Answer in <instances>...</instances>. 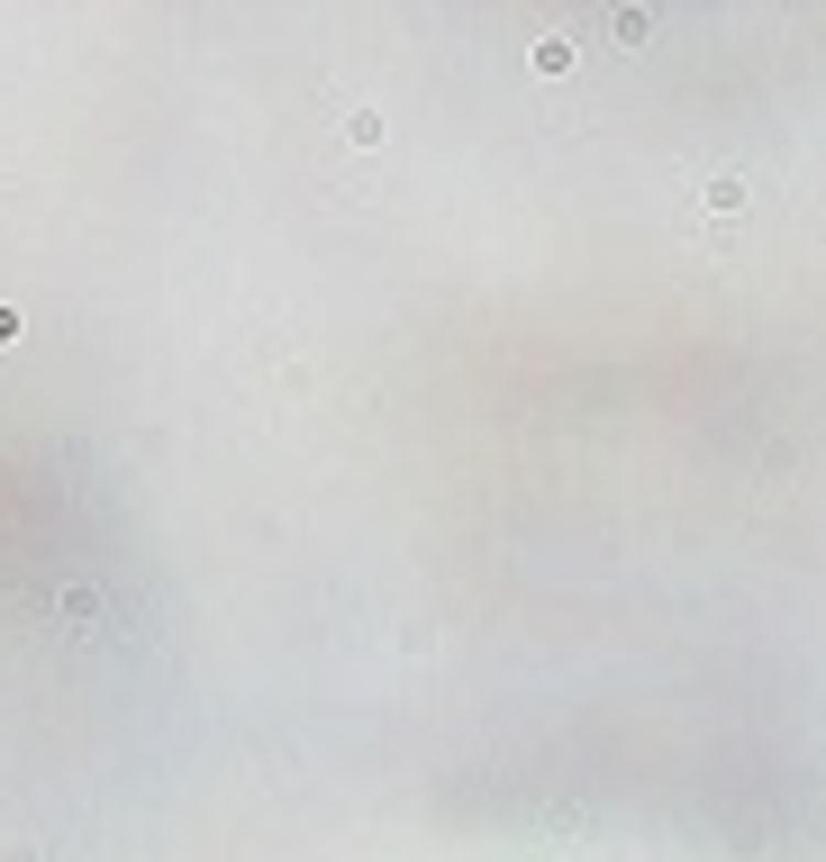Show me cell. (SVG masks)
Listing matches in <instances>:
<instances>
[{
    "instance_id": "3",
    "label": "cell",
    "mask_w": 826,
    "mask_h": 862,
    "mask_svg": "<svg viewBox=\"0 0 826 862\" xmlns=\"http://www.w3.org/2000/svg\"><path fill=\"white\" fill-rule=\"evenodd\" d=\"M699 200H708V209H745V182H736V173H718V182H708Z\"/></svg>"
},
{
    "instance_id": "2",
    "label": "cell",
    "mask_w": 826,
    "mask_h": 862,
    "mask_svg": "<svg viewBox=\"0 0 826 862\" xmlns=\"http://www.w3.org/2000/svg\"><path fill=\"white\" fill-rule=\"evenodd\" d=\"M346 137L355 145H382V109H346Z\"/></svg>"
},
{
    "instance_id": "1",
    "label": "cell",
    "mask_w": 826,
    "mask_h": 862,
    "mask_svg": "<svg viewBox=\"0 0 826 862\" xmlns=\"http://www.w3.org/2000/svg\"><path fill=\"white\" fill-rule=\"evenodd\" d=\"M536 73H573V36H536Z\"/></svg>"
},
{
    "instance_id": "4",
    "label": "cell",
    "mask_w": 826,
    "mask_h": 862,
    "mask_svg": "<svg viewBox=\"0 0 826 862\" xmlns=\"http://www.w3.org/2000/svg\"><path fill=\"white\" fill-rule=\"evenodd\" d=\"M10 336H19V309H0V346H10Z\"/></svg>"
}]
</instances>
